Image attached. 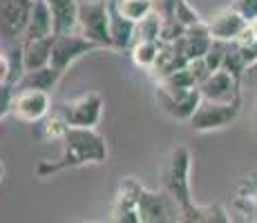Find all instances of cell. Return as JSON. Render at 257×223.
I'll use <instances>...</instances> for the list:
<instances>
[{
    "label": "cell",
    "mask_w": 257,
    "mask_h": 223,
    "mask_svg": "<svg viewBox=\"0 0 257 223\" xmlns=\"http://www.w3.org/2000/svg\"><path fill=\"white\" fill-rule=\"evenodd\" d=\"M63 152L58 158H43L34 167L38 178L54 176L58 172L78 170L85 165H101L107 161V143L96 127H67L61 136Z\"/></svg>",
    "instance_id": "obj_1"
},
{
    "label": "cell",
    "mask_w": 257,
    "mask_h": 223,
    "mask_svg": "<svg viewBox=\"0 0 257 223\" xmlns=\"http://www.w3.org/2000/svg\"><path fill=\"white\" fill-rule=\"evenodd\" d=\"M190 170H192V154L186 145H177L170 150L166 158V165L161 170V185L172 199L177 201L181 214L192 207V190H190ZM179 214V216H181Z\"/></svg>",
    "instance_id": "obj_2"
},
{
    "label": "cell",
    "mask_w": 257,
    "mask_h": 223,
    "mask_svg": "<svg viewBox=\"0 0 257 223\" xmlns=\"http://www.w3.org/2000/svg\"><path fill=\"white\" fill-rule=\"evenodd\" d=\"M241 112V103H219L201 98L199 107L195 110L192 118L188 121L192 132L206 134V132H219L233 125Z\"/></svg>",
    "instance_id": "obj_3"
},
{
    "label": "cell",
    "mask_w": 257,
    "mask_h": 223,
    "mask_svg": "<svg viewBox=\"0 0 257 223\" xmlns=\"http://www.w3.org/2000/svg\"><path fill=\"white\" fill-rule=\"evenodd\" d=\"M103 107H105V101H103L101 92L92 89V92L81 94L72 101L58 103L54 110L65 118L70 127H96L101 123Z\"/></svg>",
    "instance_id": "obj_4"
},
{
    "label": "cell",
    "mask_w": 257,
    "mask_h": 223,
    "mask_svg": "<svg viewBox=\"0 0 257 223\" xmlns=\"http://www.w3.org/2000/svg\"><path fill=\"white\" fill-rule=\"evenodd\" d=\"M110 0H81L78 7V29L83 36L101 45L103 49H112L110 43Z\"/></svg>",
    "instance_id": "obj_5"
},
{
    "label": "cell",
    "mask_w": 257,
    "mask_h": 223,
    "mask_svg": "<svg viewBox=\"0 0 257 223\" xmlns=\"http://www.w3.org/2000/svg\"><path fill=\"white\" fill-rule=\"evenodd\" d=\"M96 49H103L101 45H96L94 41H90L87 36L76 32L70 34H54V45H52V65L61 76H65V72L70 69L74 63H78L83 56L96 52Z\"/></svg>",
    "instance_id": "obj_6"
},
{
    "label": "cell",
    "mask_w": 257,
    "mask_h": 223,
    "mask_svg": "<svg viewBox=\"0 0 257 223\" xmlns=\"http://www.w3.org/2000/svg\"><path fill=\"white\" fill-rule=\"evenodd\" d=\"M49 112H52L49 92L38 87H14L12 112H9L14 118H18L21 123H27V125H36Z\"/></svg>",
    "instance_id": "obj_7"
},
{
    "label": "cell",
    "mask_w": 257,
    "mask_h": 223,
    "mask_svg": "<svg viewBox=\"0 0 257 223\" xmlns=\"http://www.w3.org/2000/svg\"><path fill=\"white\" fill-rule=\"evenodd\" d=\"M155 101H157V105H159V110L164 112L166 116H170L172 121L188 123L201 103V92H199V87L170 89V87H164L157 83Z\"/></svg>",
    "instance_id": "obj_8"
},
{
    "label": "cell",
    "mask_w": 257,
    "mask_h": 223,
    "mask_svg": "<svg viewBox=\"0 0 257 223\" xmlns=\"http://www.w3.org/2000/svg\"><path fill=\"white\" fill-rule=\"evenodd\" d=\"M34 0H0V43L18 45L25 36Z\"/></svg>",
    "instance_id": "obj_9"
},
{
    "label": "cell",
    "mask_w": 257,
    "mask_h": 223,
    "mask_svg": "<svg viewBox=\"0 0 257 223\" xmlns=\"http://www.w3.org/2000/svg\"><path fill=\"white\" fill-rule=\"evenodd\" d=\"M201 98L219 103H241V81L228 69H217L199 85Z\"/></svg>",
    "instance_id": "obj_10"
},
{
    "label": "cell",
    "mask_w": 257,
    "mask_h": 223,
    "mask_svg": "<svg viewBox=\"0 0 257 223\" xmlns=\"http://www.w3.org/2000/svg\"><path fill=\"white\" fill-rule=\"evenodd\" d=\"M139 214L141 221H179V205L166 190L150 192L143 187L139 199Z\"/></svg>",
    "instance_id": "obj_11"
},
{
    "label": "cell",
    "mask_w": 257,
    "mask_h": 223,
    "mask_svg": "<svg viewBox=\"0 0 257 223\" xmlns=\"http://www.w3.org/2000/svg\"><path fill=\"white\" fill-rule=\"evenodd\" d=\"M206 23H208L212 38L226 41V43H235L248 29V21L233 7H224L219 12H215Z\"/></svg>",
    "instance_id": "obj_12"
},
{
    "label": "cell",
    "mask_w": 257,
    "mask_h": 223,
    "mask_svg": "<svg viewBox=\"0 0 257 223\" xmlns=\"http://www.w3.org/2000/svg\"><path fill=\"white\" fill-rule=\"evenodd\" d=\"M141 192L143 185L135 181L132 176H127L125 181L121 183V190L116 194V203H114V210H112V219L114 221H141L139 214V199H141Z\"/></svg>",
    "instance_id": "obj_13"
},
{
    "label": "cell",
    "mask_w": 257,
    "mask_h": 223,
    "mask_svg": "<svg viewBox=\"0 0 257 223\" xmlns=\"http://www.w3.org/2000/svg\"><path fill=\"white\" fill-rule=\"evenodd\" d=\"M110 43L112 49H123L132 47L137 41V23L125 18L116 7V0H110Z\"/></svg>",
    "instance_id": "obj_14"
},
{
    "label": "cell",
    "mask_w": 257,
    "mask_h": 223,
    "mask_svg": "<svg viewBox=\"0 0 257 223\" xmlns=\"http://www.w3.org/2000/svg\"><path fill=\"white\" fill-rule=\"evenodd\" d=\"M52 45H54V36L34 38V41H21L25 72H34V69L47 67L49 63H52Z\"/></svg>",
    "instance_id": "obj_15"
},
{
    "label": "cell",
    "mask_w": 257,
    "mask_h": 223,
    "mask_svg": "<svg viewBox=\"0 0 257 223\" xmlns=\"http://www.w3.org/2000/svg\"><path fill=\"white\" fill-rule=\"evenodd\" d=\"M181 43H184V52L188 56V61H195V58H204L206 52L212 45V34L208 29V23L201 21L197 25H190L186 27L184 36H181Z\"/></svg>",
    "instance_id": "obj_16"
},
{
    "label": "cell",
    "mask_w": 257,
    "mask_h": 223,
    "mask_svg": "<svg viewBox=\"0 0 257 223\" xmlns=\"http://www.w3.org/2000/svg\"><path fill=\"white\" fill-rule=\"evenodd\" d=\"M47 5L54 18V34L76 32L81 0H47Z\"/></svg>",
    "instance_id": "obj_17"
},
{
    "label": "cell",
    "mask_w": 257,
    "mask_h": 223,
    "mask_svg": "<svg viewBox=\"0 0 257 223\" xmlns=\"http://www.w3.org/2000/svg\"><path fill=\"white\" fill-rule=\"evenodd\" d=\"M47 36H54V18L52 12H49V5L47 0H34L32 16H29L23 41H34V38H47Z\"/></svg>",
    "instance_id": "obj_18"
},
{
    "label": "cell",
    "mask_w": 257,
    "mask_h": 223,
    "mask_svg": "<svg viewBox=\"0 0 257 223\" xmlns=\"http://www.w3.org/2000/svg\"><path fill=\"white\" fill-rule=\"evenodd\" d=\"M61 78L63 76L52 65H47L41 69H34V72H25L23 78L16 83V87H38V89H45V92H52V89L58 85Z\"/></svg>",
    "instance_id": "obj_19"
},
{
    "label": "cell",
    "mask_w": 257,
    "mask_h": 223,
    "mask_svg": "<svg viewBox=\"0 0 257 223\" xmlns=\"http://www.w3.org/2000/svg\"><path fill=\"white\" fill-rule=\"evenodd\" d=\"M161 52V41H135L132 45V61L137 67H143L150 72L155 67Z\"/></svg>",
    "instance_id": "obj_20"
},
{
    "label": "cell",
    "mask_w": 257,
    "mask_h": 223,
    "mask_svg": "<svg viewBox=\"0 0 257 223\" xmlns=\"http://www.w3.org/2000/svg\"><path fill=\"white\" fill-rule=\"evenodd\" d=\"M179 221H197V223H210V221H230V216H226V212L221 210L219 205H197V203H192V207H188V210L184 212V214L179 216Z\"/></svg>",
    "instance_id": "obj_21"
},
{
    "label": "cell",
    "mask_w": 257,
    "mask_h": 223,
    "mask_svg": "<svg viewBox=\"0 0 257 223\" xmlns=\"http://www.w3.org/2000/svg\"><path fill=\"white\" fill-rule=\"evenodd\" d=\"M161 27H164V14L155 9L137 23V41H161Z\"/></svg>",
    "instance_id": "obj_22"
},
{
    "label": "cell",
    "mask_w": 257,
    "mask_h": 223,
    "mask_svg": "<svg viewBox=\"0 0 257 223\" xmlns=\"http://www.w3.org/2000/svg\"><path fill=\"white\" fill-rule=\"evenodd\" d=\"M116 7L125 18L139 23L157 9V0H116Z\"/></svg>",
    "instance_id": "obj_23"
},
{
    "label": "cell",
    "mask_w": 257,
    "mask_h": 223,
    "mask_svg": "<svg viewBox=\"0 0 257 223\" xmlns=\"http://www.w3.org/2000/svg\"><path fill=\"white\" fill-rule=\"evenodd\" d=\"M228 47H230V43H226V41H217V38H212L210 49L206 52V56H204V61H206V65L210 67V72H217V69L224 67L226 54H228Z\"/></svg>",
    "instance_id": "obj_24"
},
{
    "label": "cell",
    "mask_w": 257,
    "mask_h": 223,
    "mask_svg": "<svg viewBox=\"0 0 257 223\" xmlns=\"http://www.w3.org/2000/svg\"><path fill=\"white\" fill-rule=\"evenodd\" d=\"M172 18H177L184 27H190V25H197V23H201L204 18H201V14L197 12L195 7H192L188 0H177V5H175V14H172Z\"/></svg>",
    "instance_id": "obj_25"
},
{
    "label": "cell",
    "mask_w": 257,
    "mask_h": 223,
    "mask_svg": "<svg viewBox=\"0 0 257 223\" xmlns=\"http://www.w3.org/2000/svg\"><path fill=\"white\" fill-rule=\"evenodd\" d=\"M230 7L237 9V12H239L248 23L257 18V0H233Z\"/></svg>",
    "instance_id": "obj_26"
},
{
    "label": "cell",
    "mask_w": 257,
    "mask_h": 223,
    "mask_svg": "<svg viewBox=\"0 0 257 223\" xmlns=\"http://www.w3.org/2000/svg\"><path fill=\"white\" fill-rule=\"evenodd\" d=\"M257 87V61L246 67L244 76H241V87Z\"/></svg>",
    "instance_id": "obj_27"
},
{
    "label": "cell",
    "mask_w": 257,
    "mask_h": 223,
    "mask_svg": "<svg viewBox=\"0 0 257 223\" xmlns=\"http://www.w3.org/2000/svg\"><path fill=\"white\" fill-rule=\"evenodd\" d=\"M175 5H177V0H157V9L164 14V18H172Z\"/></svg>",
    "instance_id": "obj_28"
},
{
    "label": "cell",
    "mask_w": 257,
    "mask_h": 223,
    "mask_svg": "<svg viewBox=\"0 0 257 223\" xmlns=\"http://www.w3.org/2000/svg\"><path fill=\"white\" fill-rule=\"evenodd\" d=\"M253 132L257 136V105H255V112H253Z\"/></svg>",
    "instance_id": "obj_29"
},
{
    "label": "cell",
    "mask_w": 257,
    "mask_h": 223,
    "mask_svg": "<svg viewBox=\"0 0 257 223\" xmlns=\"http://www.w3.org/2000/svg\"><path fill=\"white\" fill-rule=\"evenodd\" d=\"M3 176H5V163H3V158H0V181H3Z\"/></svg>",
    "instance_id": "obj_30"
}]
</instances>
